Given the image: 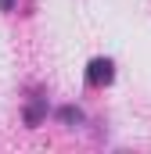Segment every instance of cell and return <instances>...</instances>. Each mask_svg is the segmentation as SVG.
Segmentation results:
<instances>
[{"label": "cell", "instance_id": "1", "mask_svg": "<svg viewBox=\"0 0 151 154\" xmlns=\"http://www.w3.org/2000/svg\"><path fill=\"white\" fill-rule=\"evenodd\" d=\"M112 79H115V65L108 57H94V61L86 65V82H90V86H108Z\"/></svg>", "mask_w": 151, "mask_h": 154}]
</instances>
